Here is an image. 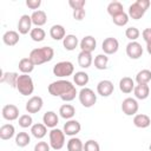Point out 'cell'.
<instances>
[{
	"label": "cell",
	"instance_id": "83f0119b",
	"mask_svg": "<svg viewBox=\"0 0 151 151\" xmlns=\"http://www.w3.org/2000/svg\"><path fill=\"white\" fill-rule=\"evenodd\" d=\"M34 66L35 65L32 63V60L29 58H22V59H20L18 67L22 74H29L34 70Z\"/></svg>",
	"mask_w": 151,
	"mask_h": 151
},
{
	"label": "cell",
	"instance_id": "7bdbcfd3",
	"mask_svg": "<svg viewBox=\"0 0 151 151\" xmlns=\"http://www.w3.org/2000/svg\"><path fill=\"white\" fill-rule=\"evenodd\" d=\"M50 149H51V145L47 144L46 142H38L34 145L33 151H50Z\"/></svg>",
	"mask_w": 151,
	"mask_h": 151
},
{
	"label": "cell",
	"instance_id": "ab89813d",
	"mask_svg": "<svg viewBox=\"0 0 151 151\" xmlns=\"http://www.w3.org/2000/svg\"><path fill=\"white\" fill-rule=\"evenodd\" d=\"M19 125L22 127V129H26V127H29L33 125V119L29 114H22L19 117Z\"/></svg>",
	"mask_w": 151,
	"mask_h": 151
},
{
	"label": "cell",
	"instance_id": "e575fe53",
	"mask_svg": "<svg viewBox=\"0 0 151 151\" xmlns=\"http://www.w3.org/2000/svg\"><path fill=\"white\" fill-rule=\"evenodd\" d=\"M109 64V57L106 54H98L94 58V67L98 70H106Z\"/></svg>",
	"mask_w": 151,
	"mask_h": 151
},
{
	"label": "cell",
	"instance_id": "8d00e7d4",
	"mask_svg": "<svg viewBox=\"0 0 151 151\" xmlns=\"http://www.w3.org/2000/svg\"><path fill=\"white\" fill-rule=\"evenodd\" d=\"M151 80V71L150 70H142L136 74L137 84H147Z\"/></svg>",
	"mask_w": 151,
	"mask_h": 151
},
{
	"label": "cell",
	"instance_id": "e0dca14e",
	"mask_svg": "<svg viewBox=\"0 0 151 151\" xmlns=\"http://www.w3.org/2000/svg\"><path fill=\"white\" fill-rule=\"evenodd\" d=\"M31 19H32V24L35 25L37 27H41L46 24L47 21V15L44 11L41 9H38V11H34L31 15Z\"/></svg>",
	"mask_w": 151,
	"mask_h": 151
},
{
	"label": "cell",
	"instance_id": "c3c4849f",
	"mask_svg": "<svg viewBox=\"0 0 151 151\" xmlns=\"http://www.w3.org/2000/svg\"><path fill=\"white\" fill-rule=\"evenodd\" d=\"M146 51L149 54H151V44H146Z\"/></svg>",
	"mask_w": 151,
	"mask_h": 151
},
{
	"label": "cell",
	"instance_id": "7a4b0ae2",
	"mask_svg": "<svg viewBox=\"0 0 151 151\" xmlns=\"http://www.w3.org/2000/svg\"><path fill=\"white\" fill-rule=\"evenodd\" d=\"M53 57H54V50L50 46H42V47L32 50L28 58L37 66V65H41V64L51 61Z\"/></svg>",
	"mask_w": 151,
	"mask_h": 151
},
{
	"label": "cell",
	"instance_id": "1f68e13d",
	"mask_svg": "<svg viewBox=\"0 0 151 151\" xmlns=\"http://www.w3.org/2000/svg\"><path fill=\"white\" fill-rule=\"evenodd\" d=\"M124 12V8H123V5L119 2V1H112L107 5V13L113 18L120 13Z\"/></svg>",
	"mask_w": 151,
	"mask_h": 151
},
{
	"label": "cell",
	"instance_id": "277c9868",
	"mask_svg": "<svg viewBox=\"0 0 151 151\" xmlns=\"http://www.w3.org/2000/svg\"><path fill=\"white\" fill-rule=\"evenodd\" d=\"M53 74L59 78H67L68 76H72L74 72V66L71 61H59L53 66Z\"/></svg>",
	"mask_w": 151,
	"mask_h": 151
},
{
	"label": "cell",
	"instance_id": "44dd1931",
	"mask_svg": "<svg viewBox=\"0 0 151 151\" xmlns=\"http://www.w3.org/2000/svg\"><path fill=\"white\" fill-rule=\"evenodd\" d=\"M31 133L33 137H35L37 139H41L46 136L47 133V126L44 123H37L33 124L31 126Z\"/></svg>",
	"mask_w": 151,
	"mask_h": 151
},
{
	"label": "cell",
	"instance_id": "5bb4252c",
	"mask_svg": "<svg viewBox=\"0 0 151 151\" xmlns=\"http://www.w3.org/2000/svg\"><path fill=\"white\" fill-rule=\"evenodd\" d=\"M81 130V125L78 120L76 119H70L64 124V133L66 136L74 137L77 133H79Z\"/></svg>",
	"mask_w": 151,
	"mask_h": 151
},
{
	"label": "cell",
	"instance_id": "3957f363",
	"mask_svg": "<svg viewBox=\"0 0 151 151\" xmlns=\"http://www.w3.org/2000/svg\"><path fill=\"white\" fill-rule=\"evenodd\" d=\"M17 90L21 96H29L34 91V83L31 76L28 74H20L17 81Z\"/></svg>",
	"mask_w": 151,
	"mask_h": 151
},
{
	"label": "cell",
	"instance_id": "9c48e42d",
	"mask_svg": "<svg viewBox=\"0 0 151 151\" xmlns=\"http://www.w3.org/2000/svg\"><path fill=\"white\" fill-rule=\"evenodd\" d=\"M42 105H44L42 98L39 96H33L26 103V111L28 113H38L42 109Z\"/></svg>",
	"mask_w": 151,
	"mask_h": 151
},
{
	"label": "cell",
	"instance_id": "f35d334b",
	"mask_svg": "<svg viewBox=\"0 0 151 151\" xmlns=\"http://www.w3.org/2000/svg\"><path fill=\"white\" fill-rule=\"evenodd\" d=\"M112 21H113V24L117 25V26H125V25L129 22V14H126L125 12H123V13H120V14L113 17V18H112Z\"/></svg>",
	"mask_w": 151,
	"mask_h": 151
},
{
	"label": "cell",
	"instance_id": "ba28073f",
	"mask_svg": "<svg viewBox=\"0 0 151 151\" xmlns=\"http://www.w3.org/2000/svg\"><path fill=\"white\" fill-rule=\"evenodd\" d=\"M118 48H119V41L113 37L104 39V41L101 44V50L104 51V54H106V55L114 54L118 51Z\"/></svg>",
	"mask_w": 151,
	"mask_h": 151
},
{
	"label": "cell",
	"instance_id": "b9f144b4",
	"mask_svg": "<svg viewBox=\"0 0 151 151\" xmlns=\"http://www.w3.org/2000/svg\"><path fill=\"white\" fill-rule=\"evenodd\" d=\"M85 0H70L68 1V5L74 11V9H80V8H84L85 6Z\"/></svg>",
	"mask_w": 151,
	"mask_h": 151
},
{
	"label": "cell",
	"instance_id": "7c38bea8",
	"mask_svg": "<svg viewBox=\"0 0 151 151\" xmlns=\"http://www.w3.org/2000/svg\"><path fill=\"white\" fill-rule=\"evenodd\" d=\"M32 19H31V15L28 14H24L20 17L19 21H18V31L20 34L25 35L27 33H31L32 31Z\"/></svg>",
	"mask_w": 151,
	"mask_h": 151
},
{
	"label": "cell",
	"instance_id": "8fae6325",
	"mask_svg": "<svg viewBox=\"0 0 151 151\" xmlns=\"http://www.w3.org/2000/svg\"><path fill=\"white\" fill-rule=\"evenodd\" d=\"M126 54L131 59H139L143 55V47L138 41H130L126 45Z\"/></svg>",
	"mask_w": 151,
	"mask_h": 151
},
{
	"label": "cell",
	"instance_id": "30bf717a",
	"mask_svg": "<svg viewBox=\"0 0 151 151\" xmlns=\"http://www.w3.org/2000/svg\"><path fill=\"white\" fill-rule=\"evenodd\" d=\"M19 109L18 106L13 105V104H7L2 107L1 110V114H2V118L8 120V122H13L15 119L19 118Z\"/></svg>",
	"mask_w": 151,
	"mask_h": 151
},
{
	"label": "cell",
	"instance_id": "52a82bcc",
	"mask_svg": "<svg viewBox=\"0 0 151 151\" xmlns=\"http://www.w3.org/2000/svg\"><path fill=\"white\" fill-rule=\"evenodd\" d=\"M138 103L134 98H125L122 103V111L126 116H136L138 112Z\"/></svg>",
	"mask_w": 151,
	"mask_h": 151
},
{
	"label": "cell",
	"instance_id": "d4e9b609",
	"mask_svg": "<svg viewBox=\"0 0 151 151\" xmlns=\"http://www.w3.org/2000/svg\"><path fill=\"white\" fill-rule=\"evenodd\" d=\"M146 11H144L137 2H133L132 5H130L129 7V17L133 20H139L140 18L144 17Z\"/></svg>",
	"mask_w": 151,
	"mask_h": 151
},
{
	"label": "cell",
	"instance_id": "60d3db41",
	"mask_svg": "<svg viewBox=\"0 0 151 151\" xmlns=\"http://www.w3.org/2000/svg\"><path fill=\"white\" fill-rule=\"evenodd\" d=\"M84 151H100V146H99L98 142H96L93 139H88L84 144Z\"/></svg>",
	"mask_w": 151,
	"mask_h": 151
},
{
	"label": "cell",
	"instance_id": "7dc6e473",
	"mask_svg": "<svg viewBox=\"0 0 151 151\" xmlns=\"http://www.w3.org/2000/svg\"><path fill=\"white\" fill-rule=\"evenodd\" d=\"M136 2H137L144 11H146V9L150 7V1H149V0H137Z\"/></svg>",
	"mask_w": 151,
	"mask_h": 151
},
{
	"label": "cell",
	"instance_id": "5b68a950",
	"mask_svg": "<svg viewBox=\"0 0 151 151\" xmlns=\"http://www.w3.org/2000/svg\"><path fill=\"white\" fill-rule=\"evenodd\" d=\"M78 97H79V101L80 104L84 106V107H92L96 101H97V94L94 93L93 90L88 88V87H83L79 93H78Z\"/></svg>",
	"mask_w": 151,
	"mask_h": 151
},
{
	"label": "cell",
	"instance_id": "d590c367",
	"mask_svg": "<svg viewBox=\"0 0 151 151\" xmlns=\"http://www.w3.org/2000/svg\"><path fill=\"white\" fill-rule=\"evenodd\" d=\"M29 37H31V39L33 41L40 42V41H42L45 39L46 33H45V31L41 27H35V28H32V31L29 33Z\"/></svg>",
	"mask_w": 151,
	"mask_h": 151
},
{
	"label": "cell",
	"instance_id": "4316f807",
	"mask_svg": "<svg viewBox=\"0 0 151 151\" xmlns=\"http://www.w3.org/2000/svg\"><path fill=\"white\" fill-rule=\"evenodd\" d=\"M59 114H60V117H63L64 119L70 120V119H72V118L74 117V114H76V109H74V106L71 105V104H64V105H61L60 109H59Z\"/></svg>",
	"mask_w": 151,
	"mask_h": 151
},
{
	"label": "cell",
	"instance_id": "d6986e66",
	"mask_svg": "<svg viewBox=\"0 0 151 151\" xmlns=\"http://www.w3.org/2000/svg\"><path fill=\"white\" fill-rule=\"evenodd\" d=\"M133 93H134V97L137 99H140V100H144L149 97L150 94V87L147 84H138L134 86V90H133Z\"/></svg>",
	"mask_w": 151,
	"mask_h": 151
},
{
	"label": "cell",
	"instance_id": "7402d4cb",
	"mask_svg": "<svg viewBox=\"0 0 151 151\" xmlns=\"http://www.w3.org/2000/svg\"><path fill=\"white\" fill-rule=\"evenodd\" d=\"M2 41L7 46H15L19 42V33L15 31H7L2 35Z\"/></svg>",
	"mask_w": 151,
	"mask_h": 151
},
{
	"label": "cell",
	"instance_id": "bcb514c9",
	"mask_svg": "<svg viewBox=\"0 0 151 151\" xmlns=\"http://www.w3.org/2000/svg\"><path fill=\"white\" fill-rule=\"evenodd\" d=\"M142 37L146 44H151V28H145L142 32Z\"/></svg>",
	"mask_w": 151,
	"mask_h": 151
},
{
	"label": "cell",
	"instance_id": "f6af8a7d",
	"mask_svg": "<svg viewBox=\"0 0 151 151\" xmlns=\"http://www.w3.org/2000/svg\"><path fill=\"white\" fill-rule=\"evenodd\" d=\"M85 15H86V12H85V9H84V8L74 9V11H73V18H74L76 20H78V21L83 20V19L85 18Z\"/></svg>",
	"mask_w": 151,
	"mask_h": 151
},
{
	"label": "cell",
	"instance_id": "8992f818",
	"mask_svg": "<svg viewBox=\"0 0 151 151\" xmlns=\"http://www.w3.org/2000/svg\"><path fill=\"white\" fill-rule=\"evenodd\" d=\"M50 145L53 150H60L65 145V133L64 131L54 127L50 131Z\"/></svg>",
	"mask_w": 151,
	"mask_h": 151
},
{
	"label": "cell",
	"instance_id": "f1b7e54d",
	"mask_svg": "<svg viewBox=\"0 0 151 151\" xmlns=\"http://www.w3.org/2000/svg\"><path fill=\"white\" fill-rule=\"evenodd\" d=\"M79 41H78V38L74 35V34H67L64 40H63V45H64V48L67 50V51H73L77 48Z\"/></svg>",
	"mask_w": 151,
	"mask_h": 151
},
{
	"label": "cell",
	"instance_id": "ee69618b",
	"mask_svg": "<svg viewBox=\"0 0 151 151\" xmlns=\"http://www.w3.org/2000/svg\"><path fill=\"white\" fill-rule=\"evenodd\" d=\"M41 5V0H26V6L29 9H38Z\"/></svg>",
	"mask_w": 151,
	"mask_h": 151
},
{
	"label": "cell",
	"instance_id": "6da1fadb",
	"mask_svg": "<svg viewBox=\"0 0 151 151\" xmlns=\"http://www.w3.org/2000/svg\"><path fill=\"white\" fill-rule=\"evenodd\" d=\"M48 92L53 97H59L64 101H72L78 94L76 86L68 80H57L48 85Z\"/></svg>",
	"mask_w": 151,
	"mask_h": 151
},
{
	"label": "cell",
	"instance_id": "681fc988",
	"mask_svg": "<svg viewBox=\"0 0 151 151\" xmlns=\"http://www.w3.org/2000/svg\"><path fill=\"white\" fill-rule=\"evenodd\" d=\"M149 149H150V151H151V144H150V146H149Z\"/></svg>",
	"mask_w": 151,
	"mask_h": 151
},
{
	"label": "cell",
	"instance_id": "4fadbf2b",
	"mask_svg": "<svg viewBox=\"0 0 151 151\" xmlns=\"http://www.w3.org/2000/svg\"><path fill=\"white\" fill-rule=\"evenodd\" d=\"M113 90H114V86H113V83L111 80H100L97 85V92L99 96L101 97H109L113 93Z\"/></svg>",
	"mask_w": 151,
	"mask_h": 151
},
{
	"label": "cell",
	"instance_id": "603a6c76",
	"mask_svg": "<svg viewBox=\"0 0 151 151\" xmlns=\"http://www.w3.org/2000/svg\"><path fill=\"white\" fill-rule=\"evenodd\" d=\"M119 90L123 93H131L134 90V81L130 77H123L119 80Z\"/></svg>",
	"mask_w": 151,
	"mask_h": 151
},
{
	"label": "cell",
	"instance_id": "9a60e30c",
	"mask_svg": "<svg viewBox=\"0 0 151 151\" xmlns=\"http://www.w3.org/2000/svg\"><path fill=\"white\" fill-rule=\"evenodd\" d=\"M79 46H80V50H81V51L92 53V52L96 50L97 41H96V39H94L92 35H86V37H84V38L80 40Z\"/></svg>",
	"mask_w": 151,
	"mask_h": 151
},
{
	"label": "cell",
	"instance_id": "d6a6232c",
	"mask_svg": "<svg viewBox=\"0 0 151 151\" xmlns=\"http://www.w3.org/2000/svg\"><path fill=\"white\" fill-rule=\"evenodd\" d=\"M67 151H84V144L81 139L77 137H72L67 142Z\"/></svg>",
	"mask_w": 151,
	"mask_h": 151
},
{
	"label": "cell",
	"instance_id": "ffe728a7",
	"mask_svg": "<svg viewBox=\"0 0 151 151\" xmlns=\"http://www.w3.org/2000/svg\"><path fill=\"white\" fill-rule=\"evenodd\" d=\"M133 124L134 126L139 127V129H146L150 126L151 124V119L147 114H144V113H138L133 117Z\"/></svg>",
	"mask_w": 151,
	"mask_h": 151
},
{
	"label": "cell",
	"instance_id": "cb8c5ba5",
	"mask_svg": "<svg viewBox=\"0 0 151 151\" xmlns=\"http://www.w3.org/2000/svg\"><path fill=\"white\" fill-rule=\"evenodd\" d=\"M50 35L54 40H64V38L67 34H66V31L63 25H53L50 28Z\"/></svg>",
	"mask_w": 151,
	"mask_h": 151
},
{
	"label": "cell",
	"instance_id": "ac0fdd59",
	"mask_svg": "<svg viewBox=\"0 0 151 151\" xmlns=\"http://www.w3.org/2000/svg\"><path fill=\"white\" fill-rule=\"evenodd\" d=\"M18 78H19V74L17 72H4L0 78V83H5V84L9 85L11 87L17 88Z\"/></svg>",
	"mask_w": 151,
	"mask_h": 151
},
{
	"label": "cell",
	"instance_id": "2e32d148",
	"mask_svg": "<svg viewBox=\"0 0 151 151\" xmlns=\"http://www.w3.org/2000/svg\"><path fill=\"white\" fill-rule=\"evenodd\" d=\"M42 123L47 127L54 129L59 123V118H58V116H57V113L54 111H47L42 116Z\"/></svg>",
	"mask_w": 151,
	"mask_h": 151
},
{
	"label": "cell",
	"instance_id": "f546056e",
	"mask_svg": "<svg viewBox=\"0 0 151 151\" xmlns=\"http://www.w3.org/2000/svg\"><path fill=\"white\" fill-rule=\"evenodd\" d=\"M15 133V129L12 124H4L0 127V138L2 140H8L11 139Z\"/></svg>",
	"mask_w": 151,
	"mask_h": 151
},
{
	"label": "cell",
	"instance_id": "4dcf8cb0",
	"mask_svg": "<svg viewBox=\"0 0 151 151\" xmlns=\"http://www.w3.org/2000/svg\"><path fill=\"white\" fill-rule=\"evenodd\" d=\"M88 80H90V77H88V74H87L86 72H84V71L76 72V74L73 76V81H74V84L78 85V86H80V87H84L85 85H87Z\"/></svg>",
	"mask_w": 151,
	"mask_h": 151
},
{
	"label": "cell",
	"instance_id": "74e56055",
	"mask_svg": "<svg viewBox=\"0 0 151 151\" xmlns=\"http://www.w3.org/2000/svg\"><path fill=\"white\" fill-rule=\"evenodd\" d=\"M139 35H140V32H139V29H138L137 27H134V26L127 27L126 31H125V37H126L129 40H131V41H136V40L139 38Z\"/></svg>",
	"mask_w": 151,
	"mask_h": 151
},
{
	"label": "cell",
	"instance_id": "836d02e7",
	"mask_svg": "<svg viewBox=\"0 0 151 151\" xmlns=\"http://www.w3.org/2000/svg\"><path fill=\"white\" fill-rule=\"evenodd\" d=\"M31 143V137L27 132H19L15 136V144L19 147H25Z\"/></svg>",
	"mask_w": 151,
	"mask_h": 151
},
{
	"label": "cell",
	"instance_id": "484cf974",
	"mask_svg": "<svg viewBox=\"0 0 151 151\" xmlns=\"http://www.w3.org/2000/svg\"><path fill=\"white\" fill-rule=\"evenodd\" d=\"M78 64L81 68H88L92 64V54L90 52L80 51L78 54Z\"/></svg>",
	"mask_w": 151,
	"mask_h": 151
}]
</instances>
